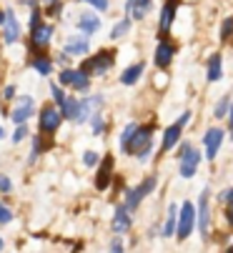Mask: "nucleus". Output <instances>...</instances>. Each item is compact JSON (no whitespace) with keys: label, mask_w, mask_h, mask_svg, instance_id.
<instances>
[{"label":"nucleus","mask_w":233,"mask_h":253,"mask_svg":"<svg viewBox=\"0 0 233 253\" xmlns=\"http://www.w3.org/2000/svg\"><path fill=\"white\" fill-rule=\"evenodd\" d=\"M150 135H153V130H150V128H138V130L133 133V138L128 140L126 153H136V156H140V158H148Z\"/></svg>","instance_id":"obj_1"},{"label":"nucleus","mask_w":233,"mask_h":253,"mask_svg":"<svg viewBox=\"0 0 233 253\" xmlns=\"http://www.w3.org/2000/svg\"><path fill=\"white\" fill-rule=\"evenodd\" d=\"M198 163H201V153L193 146H188V143H183V146H181V175L190 178L193 173H196Z\"/></svg>","instance_id":"obj_2"},{"label":"nucleus","mask_w":233,"mask_h":253,"mask_svg":"<svg viewBox=\"0 0 233 253\" xmlns=\"http://www.w3.org/2000/svg\"><path fill=\"white\" fill-rule=\"evenodd\" d=\"M155 188V175L153 178H148V180H143V183L138 186V188H133V191H128V198H126V208L128 211H136L138 206H140V201L150 193Z\"/></svg>","instance_id":"obj_3"},{"label":"nucleus","mask_w":233,"mask_h":253,"mask_svg":"<svg viewBox=\"0 0 233 253\" xmlns=\"http://www.w3.org/2000/svg\"><path fill=\"white\" fill-rule=\"evenodd\" d=\"M196 218H198V213H196V208H193V203H183V208H181V223H178V236L181 238L190 236Z\"/></svg>","instance_id":"obj_4"},{"label":"nucleus","mask_w":233,"mask_h":253,"mask_svg":"<svg viewBox=\"0 0 233 253\" xmlns=\"http://www.w3.org/2000/svg\"><path fill=\"white\" fill-rule=\"evenodd\" d=\"M33 108H35V103H33L30 95L18 98V103H15V108H13V113H10L13 123H25V121L33 116Z\"/></svg>","instance_id":"obj_5"},{"label":"nucleus","mask_w":233,"mask_h":253,"mask_svg":"<svg viewBox=\"0 0 233 253\" xmlns=\"http://www.w3.org/2000/svg\"><path fill=\"white\" fill-rule=\"evenodd\" d=\"M108 68H113V53H98L83 65L86 73H105Z\"/></svg>","instance_id":"obj_6"},{"label":"nucleus","mask_w":233,"mask_h":253,"mask_svg":"<svg viewBox=\"0 0 233 253\" xmlns=\"http://www.w3.org/2000/svg\"><path fill=\"white\" fill-rule=\"evenodd\" d=\"M60 83H68V85H73L78 90H88V73L86 70H63Z\"/></svg>","instance_id":"obj_7"},{"label":"nucleus","mask_w":233,"mask_h":253,"mask_svg":"<svg viewBox=\"0 0 233 253\" xmlns=\"http://www.w3.org/2000/svg\"><path fill=\"white\" fill-rule=\"evenodd\" d=\"M188 113H183L181 116V121L178 123H173L168 130H166V135H163V151H173V146H176V143H178V138H181V130H183V126L188 123Z\"/></svg>","instance_id":"obj_8"},{"label":"nucleus","mask_w":233,"mask_h":253,"mask_svg":"<svg viewBox=\"0 0 233 253\" xmlns=\"http://www.w3.org/2000/svg\"><path fill=\"white\" fill-rule=\"evenodd\" d=\"M60 116L55 108H43V113H41V130L43 133H53L58 126H60Z\"/></svg>","instance_id":"obj_9"},{"label":"nucleus","mask_w":233,"mask_h":253,"mask_svg":"<svg viewBox=\"0 0 233 253\" xmlns=\"http://www.w3.org/2000/svg\"><path fill=\"white\" fill-rule=\"evenodd\" d=\"M3 33H5V43H15L20 38V25H18L13 10H8L5 18H3Z\"/></svg>","instance_id":"obj_10"},{"label":"nucleus","mask_w":233,"mask_h":253,"mask_svg":"<svg viewBox=\"0 0 233 253\" xmlns=\"http://www.w3.org/2000/svg\"><path fill=\"white\" fill-rule=\"evenodd\" d=\"M221 140H223V130H221V128H211V130L206 133L203 143H206V156H208V158H216V153H218V148H221Z\"/></svg>","instance_id":"obj_11"},{"label":"nucleus","mask_w":233,"mask_h":253,"mask_svg":"<svg viewBox=\"0 0 233 253\" xmlns=\"http://www.w3.org/2000/svg\"><path fill=\"white\" fill-rule=\"evenodd\" d=\"M208 223H211V211H208V191L201 193V203H198V228L203 236H208Z\"/></svg>","instance_id":"obj_12"},{"label":"nucleus","mask_w":233,"mask_h":253,"mask_svg":"<svg viewBox=\"0 0 233 253\" xmlns=\"http://www.w3.org/2000/svg\"><path fill=\"white\" fill-rule=\"evenodd\" d=\"M131 228V218H128V208L126 206H118L113 213V231L115 233H126Z\"/></svg>","instance_id":"obj_13"},{"label":"nucleus","mask_w":233,"mask_h":253,"mask_svg":"<svg viewBox=\"0 0 233 253\" xmlns=\"http://www.w3.org/2000/svg\"><path fill=\"white\" fill-rule=\"evenodd\" d=\"M78 28H81L83 33H98L100 30V18L93 15L91 10H86L81 18H78Z\"/></svg>","instance_id":"obj_14"},{"label":"nucleus","mask_w":233,"mask_h":253,"mask_svg":"<svg viewBox=\"0 0 233 253\" xmlns=\"http://www.w3.org/2000/svg\"><path fill=\"white\" fill-rule=\"evenodd\" d=\"M150 5H153V0H128V13H131L136 20H140V18L148 15Z\"/></svg>","instance_id":"obj_15"},{"label":"nucleus","mask_w":233,"mask_h":253,"mask_svg":"<svg viewBox=\"0 0 233 253\" xmlns=\"http://www.w3.org/2000/svg\"><path fill=\"white\" fill-rule=\"evenodd\" d=\"M110 170H113V156H105V161H103V166H100V173H98V178H95V186H98L100 191L108 188Z\"/></svg>","instance_id":"obj_16"},{"label":"nucleus","mask_w":233,"mask_h":253,"mask_svg":"<svg viewBox=\"0 0 233 253\" xmlns=\"http://www.w3.org/2000/svg\"><path fill=\"white\" fill-rule=\"evenodd\" d=\"M60 108H63V116H65V118H70V121H81V100L65 98Z\"/></svg>","instance_id":"obj_17"},{"label":"nucleus","mask_w":233,"mask_h":253,"mask_svg":"<svg viewBox=\"0 0 233 253\" xmlns=\"http://www.w3.org/2000/svg\"><path fill=\"white\" fill-rule=\"evenodd\" d=\"M176 8H178V0H166V8H163V15H161V30L163 33L171 30V20L176 15Z\"/></svg>","instance_id":"obj_18"},{"label":"nucleus","mask_w":233,"mask_h":253,"mask_svg":"<svg viewBox=\"0 0 233 253\" xmlns=\"http://www.w3.org/2000/svg\"><path fill=\"white\" fill-rule=\"evenodd\" d=\"M88 41L86 38H70L68 43H65V53L68 55H83V53H88Z\"/></svg>","instance_id":"obj_19"},{"label":"nucleus","mask_w":233,"mask_h":253,"mask_svg":"<svg viewBox=\"0 0 233 253\" xmlns=\"http://www.w3.org/2000/svg\"><path fill=\"white\" fill-rule=\"evenodd\" d=\"M171 58H173V45H171V43H161L158 50H155V65L166 68V65L171 63Z\"/></svg>","instance_id":"obj_20"},{"label":"nucleus","mask_w":233,"mask_h":253,"mask_svg":"<svg viewBox=\"0 0 233 253\" xmlns=\"http://www.w3.org/2000/svg\"><path fill=\"white\" fill-rule=\"evenodd\" d=\"M30 33H33V45H46L53 35V25H38Z\"/></svg>","instance_id":"obj_21"},{"label":"nucleus","mask_w":233,"mask_h":253,"mask_svg":"<svg viewBox=\"0 0 233 253\" xmlns=\"http://www.w3.org/2000/svg\"><path fill=\"white\" fill-rule=\"evenodd\" d=\"M140 73H143V63H136V65H131L126 73L121 76V83H123V85H133V83L140 78Z\"/></svg>","instance_id":"obj_22"},{"label":"nucleus","mask_w":233,"mask_h":253,"mask_svg":"<svg viewBox=\"0 0 233 253\" xmlns=\"http://www.w3.org/2000/svg\"><path fill=\"white\" fill-rule=\"evenodd\" d=\"M221 78V55H213L211 60H208V81L213 83V81H218Z\"/></svg>","instance_id":"obj_23"},{"label":"nucleus","mask_w":233,"mask_h":253,"mask_svg":"<svg viewBox=\"0 0 233 253\" xmlns=\"http://www.w3.org/2000/svg\"><path fill=\"white\" fill-rule=\"evenodd\" d=\"M176 218H178V208H176V206H171V208H168V221H166V226H163V236H173Z\"/></svg>","instance_id":"obj_24"},{"label":"nucleus","mask_w":233,"mask_h":253,"mask_svg":"<svg viewBox=\"0 0 233 253\" xmlns=\"http://www.w3.org/2000/svg\"><path fill=\"white\" fill-rule=\"evenodd\" d=\"M33 68H35V70H38V73H41V76H48L50 70H53L50 60H46V58H35V60H33Z\"/></svg>","instance_id":"obj_25"},{"label":"nucleus","mask_w":233,"mask_h":253,"mask_svg":"<svg viewBox=\"0 0 233 253\" xmlns=\"http://www.w3.org/2000/svg\"><path fill=\"white\" fill-rule=\"evenodd\" d=\"M228 108H231V100H228V98H221V100H218V105H216V111H213V116H216V118L226 116Z\"/></svg>","instance_id":"obj_26"},{"label":"nucleus","mask_w":233,"mask_h":253,"mask_svg":"<svg viewBox=\"0 0 233 253\" xmlns=\"http://www.w3.org/2000/svg\"><path fill=\"white\" fill-rule=\"evenodd\" d=\"M138 130V126L136 123H131V126H126V130H123V135H121V143H123V148L128 146V140L133 138V133Z\"/></svg>","instance_id":"obj_27"},{"label":"nucleus","mask_w":233,"mask_h":253,"mask_svg":"<svg viewBox=\"0 0 233 253\" xmlns=\"http://www.w3.org/2000/svg\"><path fill=\"white\" fill-rule=\"evenodd\" d=\"M91 128H93V133L98 135V133H103V118H100V113L95 111L93 113V118H91Z\"/></svg>","instance_id":"obj_28"},{"label":"nucleus","mask_w":233,"mask_h":253,"mask_svg":"<svg viewBox=\"0 0 233 253\" xmlns=\"http://www.w3.org/2000/svg\"><path fill=\"white\" fill-rule=\"evenodd\" d=\"M128 25H131L128 20H123V23H118V25H115V30L110 33V38L115 41V38H121V35H126V33H128Z\"/></svg>","instance_id":"obj_29"},{"label":"nucleus","mask_w":233,"mask_h":253,"mask_svg":"<svg viewBox=\"0 0 233 253\" xmlns=\"http://www.w3.org/2000/svg\"><path fill=\"white\" fill-rule=\"evenodd\" d=\"M231 33H233V18H226L223 20V28H221V38H228Z\"/></svg>","instance_id":"obj_30"},{"label":"nucleus","mask_w":233,"mask_h":253,"mask_svg":"<svg viewBox=\"0 0 233 253\" xmlns=\"http://www.w3.org/2000/svg\"><path fill=\"white\" fill-rule=\"evenodd\" d=\"M0 191H3V193H10V191H13L10 178H8V175H3V173H0Z\"/></svg>","instance_id":"obj_31"},{"label":"nucleus","mask_w":233,"mask_h":253,"mask_svg":"<svg viewBox=\"0 0 233 253\" xmlns=\"http://www.w3.org/2000/svg\"><path fill=\"white\" fill-rule=\"evenodd\" d=\"M13 218V213H10V208L8 206H3V203H0V223H8Z\"/></svg>","instance_id":"obj_32"},{"label":"nucleus","mask_w":233,"mask_h":253,"mask_svg":"<svg viewBox=\"0 0 233 253\" xmlns=\"http://www.w3.org/2000/svg\"><path fill=\"white\" fill-rule=\"evenodd\" d=\"M38 25H41V10H38V8L33 5V15H30V30H35Z\"/></svg>","instance_id":"obj_33"},{"label":"nucleus","mask_w":233,"mask_h":253,"mask_svg":"<svg viewBox=\"0 0 233 253\" xmlns=\"http://www.w3.org/2000/svg\"><path fill=\"white\" fill-rule=\"evenodd\" d=\"M50 93H53V100H55L58 105H63V100H65V95H63V90H60L58 85H53V88H50Z\"/></svg>","instance_id":"obj_34"},{"label":"nucleus","mask_w":233,"mask_h":253,"mask_svg":"<svg viewBox=\"0 0 233 253\" xmlns=\"http://www.w3.org/2000/svg\"><path fill=\"white\" fill-rule=\"evenodd\" d=\"M25 135H28V128H25V126L20 123V128H18V130L13 133V143H20V140H23Z\"/></svg>","instance_id":"obj_35"},{"label":"nucleus","mask_w":233,"mask_h":253,"mask_svg":"<svg viewBox=\"0 0 233 253\" xmlns=\"http://www.w3.org/2000/svg\"><path fill=\"white\" fill-rule=\"evenodd\" d=\"M86 3H91L95 10H108V0H86Z\"/></svg>","instance_id":"obj_36"},{"label":"nucleus","mask_w":233,"mask_h":253,"mask_svg":"<svg viewBox=\"0 0 233 253\" xmlns=\"http://www.w3.org/2000/svg\"><path fill=\"white\" fill-rule=\"evenodd\" d=\"M38 153H41V138H33V153H30V161H35Z\"/></svg>","instance_id":"obj_37"},{"label":"nucleus","mask_w":233,"mask_h":253,"mask_svg":"<svg viewBox=\"0 0 233 253\" xmlns=\"http://www.w3.org/2000/svg\"><path fill=\"white\" fill-rule=\"evenodd\" d=\"M83 161H86V166H95V163H98V156H95V153H91V151H88V153H86V156H83Z\"/></svg>","instance_id":"obj_38"},{"label":"nucleus","mask_w":233,"mask_h":253,"mask_svg":"<svg viewBox=\"0 0 233 253\" xmlns=\"http://www.w3.org/2000/svg\"><path fill=\"white\" fill-rule=\"evenodd\" d=\"M110 253H123V246H121V241H113V243H110Z\"/></svg>","instance_id":"obj_39"},{"label":"nucleus","mask_w":233,"mask_h":253,"mask_svg":"<svg viewBox=\"0 0 233 253\" xmlns=\"http://www.w3.org/2000/svg\"><path fill=\"white\" fill-rule=\"evenodd\" d=\"M60 13V5L55 3V0H53V3H50V8H48V15H58Z\"/></svg>","instance_id":"obj_40"},{"label":"nucleus","mask_w":233,"mask_h":253,"mask_svg":"<svg viewBox=\"0 0 233 253\" xmlns=\"http://www.w3.org/2000/svg\"><path fill=\"white\" fill-rule=\"evenodd\" d=\"M13 93H15V88H13V85H8V88H5V98H10Z\"/></svg>","instance_id":"obj_41"},{"label":"nucleus","mask_w":233,"mask_h":253,"mask_svg":"<svg viewBox=\"0 0 233 253\" xmlns=\"http://www.w3.org/2000/svg\"><path fill=\"white\" fill-rule=\"evenodd\" d=\"M228 123H231V133H233V108H231V113H228Z\"/></svg>","instance_id":"obj_42"},{"label":"nucleus","mask_w":233,"mask_h":253,"mask_svg":"<svg viewBox=\"0 0 233 253\" xmlns=\"http://www.w3.org/2000/svg\"><path fill=\"white\" fill-rule=\"evenodd\" d=\"M228 221L233 223V203H231V211H228Z\"/></svg>","instance_id":"obj_43"},{"label":"nucleus","mask_w":233,"mask_h":253,"mask_svg":"<svg viewBox=\"0 0 233 253\" xmlns=\"http://www.w3.org/2000/svg\"><path fill=\"white\" fill-rule=\"evenodd\" d=\"M226 198H228V203H233V191H228V196H226Z\"/></svg>","instance_id":"obj_44"},{"label":"nucleus","mask_w":233,"mask_h":253,"mask_svg":"<svg viewBox=\"0 0 233 253\" xmlns=\"http://www.w3.org/2000/svg\"><path fill=\"white\" fill-rule=\"evenodd\" d=\"M3 135H5V130H3V128H0V138H3Z\"/></svg>","instance_id":"obj_45"},{"label":"nucleus","mask_w":233,"mask_h":253,"mask_svg":"<svg viewBox=\"0 0 233 253\" xmlns=\"http://www.w3.org/2000/svg\"><path fill=\"white\" fill-rule=\"evenodd\" d=\"M0 248H3V241H0Z\"/></svg>","instance_id":"obj_46"},{"label":"nucleus","mask_w":233,"mask_h":253,"mask_svg":"<svg viewBox=\"0 0 233 253\" xmlns=\"http://www.w3.org/2000/svg\"><path fill=\"white\" fill-rule=\"evenodd\" d=\"M48 3H53V0H48Z\"/></svg>","instance_id":"obj_47"}]
</instances>
